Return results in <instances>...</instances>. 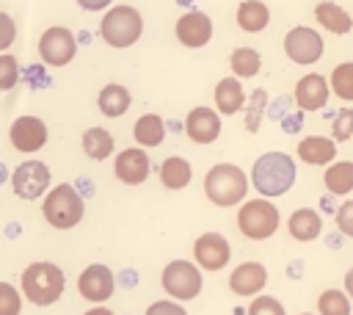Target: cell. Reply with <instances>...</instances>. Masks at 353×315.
Masks as SVG:
<instances>
[{
    "mask_svg": "<svg viewBox=\"0 0 353 315\" xmlns=\"http://www.w3.org/2000/svg\"><path fill=\"white\" fill-rule=\"evenodd\" d=\"M85 315H113V312H110L108 307H94V309H88Z\"/></svg>",
    "mask_w": 353,
    "mask_h": 315,
    "instance_id": "7bdbcfd3",
    "label": "cell"
},
{
    "mask_svg": "<svg viewBox=\"0 0 353 315\" xmlns=\"http://www.w3.org/2000/svg\"><path fill=\"white\" fill-rule=\"evenodd\" d=\"M190 177H193V169H190V163H188L185 158H179V155L165 158L163 166H160V182H163L168 191H182V188L190 182Z\"/></svg>",
    "mask_w": 353,
    "mask_h": 315,
    "instance_id": "484cf974",
    "label": "cell"
},
{
    "mask_svg": "<svg viewBox=\"0 0 353 315\" xmlns=\"http://www.w3.org/2000/svg\"><path fill=\"white\" fill-rule=\"evenodd\" d=\"M14 39H17V25L6 11H0V52H6L14 44Z\"/></svg>",
    "mask_w": 353,
    "mask_h": 315,
    "instance_id": "74e56055",
    "label": "cell"
},
{
    "mask_svg": "<svg viewBox=\"0 0 353 315\" xmlns=\"http://www.w3.org/2000/svg\"><path fill=\"white\" fill-rule=\"evenodd\" d=\"M179 3H182V6H188V3H190V0H179Z\"/></svg>",
    "mask_w": 353,
    "mask_h": 315,
    "instance_id": "ee69618b",
    "label": "cell"
},
{
    "mask_svg": "<svg viewBox=\"0 0 353 315\" xmlns=\"http://www.w3.org/2000/svg\"><path fill=\"white\" fill-rule=\"evenodd\" d=\"M149 169H152L149 155L141 146H127L124 152L116 155V163H113V171L124 185H141L149 177Z\"/></svg>",
    "mask_w": 353,
    "mask_h": 315,
    "instance_id": "e0dca14e",
    "label": "cell"
},
{
    "mask_svg": "<svg viewBox=\"0 0 353 315\" xmlns=\"http://www.w3.org/2000/svg\"><path fill=\"white\" fill-rule=\"evenodd\" d=\"M146 315H188V312L176 301H152L146 307Z\"/></svg>",
    "mask_w": 353,
    "mask_h": 315,
    "instance_id": "f35d334b",
    "label": "cell"
},
{
    "mask_svg": "<svg viewBox=\"0 0 353 315\" xmlns=\"http://www.w3.org/2000/svg\"><path fill=\"white\" fill-rule=\"evenodd\" d=\"M303 315H312V312H303Z\"/></svg>",
    "mask_w": 353,
    "mask_h": 315,
    "instance_id": "f6af8a7d",
    "label": "cell"
},
{
    "mask_svg": "<svg viewBox=\"0 0 353 315\" xmlns=\"http://www.w3.org/2000/svg\"><path fill=\"white\" fill-rule=\"evenodd\" d=\"M345 293L353 298V268H347V274H345Z\"/></svg>",
    "mask_w": 353,
    "mask_h": 315,
    "instance_id": "b9f144b4",
    "label": "cell"
},
{
    "mask_svg": "<svg viewBox=\"0 0 353 315\" xmlns=\"http://www.w3.org/2000/svg\"><path fill=\"white\" fill-rule=\"evenodd\" d=\"M19 309H22V298L17 287L8 282H0V315H19Z\"/></svg>",
    "mask_w": 353,
    "mask_h": 315,
    "instance_id": "836d02e7",
    "label": "cell"
},
{
    "mask_svg": "<svg viewBox=\"0 0 353 315\" xmlns=\"http://www.w3.org/2000/svg\"><path fill=\"white\" fill-rule=\"evenodd\" d=\"M336 229L347 238H353V199L342 202V207L336 210Z\"/></svg>",
    "mask_w": 353,
    "mask_h": 315,
    "instance_id": "8d00e7d4",
    "label": "cell"
},
{
    "mask_svg": "<svg viewBox=\"0 0 353 315\" xmlns=\"http://www.w3.org/2000/svg\"><path fill=\"white\" fill-rule=\"evenodd\" d=\"M298 169L287 152H265L251 166V182L259 196H281L295 185Z\"/></svg>",
    "mask_w": 353,
    "mask_h": 315,
    "instance_id": "6da1fadb",
    "label": "cell"
},
{
    "mask_svg": "<svg viewBox=\"0 0 353 315\" xmlns=\"http://www.w3.org/2000/svg\"><path fill=\"white\" fill-rule=\"evenodd\" d=\"M77 290H80V296L85 301H97V304L108 301L113 296V290H116V276H113V271L108 265L94 262L77 276Z\"/></svg>",
    "mask_w": 353,
    "mask_h": 315,
    "instance_id": "4fadbf2b",
    "label": "cell"
},
{
    "mask_svg": "<svg viewBox=\"0 0 353 315\" xmlns=\"http://www.w3.org/2000/svg\"><path fill=\"white\" fill-rule=\"evenodd\" d=\"M174 33H176V41H179V44H185V47H190V50H199V47H204V44L212 39V19H210L204 11L190 8V11H185V14L176 19Z\"/></svg>",
    "mask_w": 353,
    "mask_h": 315,
    "instance_id": "7c38bea8",
    "label": "cell"
},
{
    "mask_svg": "<svg viewBox=\"0 0 353 315\" xmlns=\"http://www.w3.org/2000/svg\"><path fill=\"white\" fill-rule=\"evenodd\" d=\"M113 0H77V6L83 11H108Z\"/></svg>",
    "mask_w": 353,
    "mask_h": 315,
    "instance_id": "60d3db41",
    "label": "cell"
},
{
    "mask_svg": "<svg viewBox=\"0 0 353 315\" xmlns=\"http://www.w3.org/2000/svg\"><path fill=\"white\" fill-rule=\"evenodd\" d=\"M301 124H303V111H301V108H298L295 113H290V116H284V119H281L284 133H298V130H301Z\"/></svg>",
    "mask_w": 353,
    "mask_h": 315,
    "instance_id": "ab89813d",
    "label": "cell"
},
{
    "mask_svg": "<svg viewBox=\"0 0 353 315\" xmlns=\"http://www.w3.org/2000/svg\"><path fill=\"white\" fill-rule=\"evenodd\" d=\"M328 83H331V91H334L339 99L353 102V61L334 66V72H331V80H328Z\"/></svg>",
    "mask_w": 353,
    "mask_h": 315,
    "instance_id": "4dcf8cb0",
    "label": "cell"
},
{
    "mask_svg": "<svg viewBox=\"0 0 353 315\" xmlns=\"http://www.w3.org/2000/svg\"><path fill=\"white\" fill-rule=\"evenodd\" d=\"M50 166L41 163V160H25L14 169L11 174V185H14V193L19 199H39L47 185H50Z\"/></svg>",
    "mask_w": 353,
    "mask_h": 315,
    "instance_id": "30bf717a",
    "label": "cell"
},
{
    "mask_svg": "<svg viewBox=\"0 0 353 315\" xmlns=\"http://www.w3.org/2000/svg\"><path fill=\"white\" fill-rule=\"evenodd\" d=\"M204 193L218 207H234L248 193V177L234 163H215L204 174Z\"/></svg>",
    "mask_w": 353,
    "mask_h": 315,
    "instance_id": "7a4b0ae2",
    "label": "cell"
},
{
    "mask_svg": "<svg viewBox=\"0 0 353 315\" xmlns=\"http://www.w3.org/2000/svg\"><path fill=\"white\" fill-rule=\"evenodd\" d=\"M160 282H163V290H165L171 298H176V301H190V298H196V296L201 293V285H204L199 265H196V262H188V260H174V262H168V265L163 268Z\"/></svg>",
    "mask_w": 353,
    "mask_h": 315,
    "instance_id": "52a82bcc",
    "label": "cell"
},
{
    "mask_svg": "<svg viewBox=\"0 0 353 315\" xmlns=\"http://www.w3.org/2000/svg\"><path fill=\"white\" fill-rule=\"evenodd\" d=\"M248 315H287L281 301L273 298V296H256L248 307Z\"/></svg>",
    "mask_w": 353,
    "mask_h": 315,
    "instance_id": "e575fe53",
    "label": "cell"
},
{
    "mask_svg": "<svg viewBox=\"0 0 353 315\" xmlns=\"http://www.w3.org/2000/svg\"><path fill=\"white\" fill-rule=\"evenodd\" d=\"M353 135V108H342L334 119V141H347Z\"/></svg>",
    "mask_w": 353,
    "mask_h": 315,
    "instance_id": "d590c367",
    "label": "cell"
},
{
    "mask_svg": "<svg viewBox=\"0 0 353 315\" xmlns=\"http://www.w3.org/2000/svg\"><path fill=\"white\" fill-rule=\"evenodd\" d=\"M19 83V61L8 52H0V91H11Z\"/></svg>",
    "mask_w": 353,
    "mask_h": 315,
    "instance_id": "d6a6232c",
    "label": "cell"
},
{
    "mask_svg": "<svg viewBox=\"0 0 353 315\" xmlns=\"http://www.w3.org/2000/svg\"><path fill=\"white\" fill-rule=\"evenodd\" d=\"M325 44H323V36L314 30V28H306V25H298L292 30H287L284 36V52L292 64L298 66H309V64H317L320 55H323Z\"/></svg>",
    "mask_w": 353,
    "mask_h": 315,
    "instance_id": "9c48e42d",
    "label": "cell"
},
{
    "mask_svg": "<svg viewBox=\"0 0 353 315\" xmlns=\"http://www.w3.org/2000/svg\"><path fill=\"white\" fill-rule=\"evenodd\" d=\"M234 17H237L240 30H245V33H259L270 25V8L262 0H243L237 6Z\"/></svg>",
    "mask_w": 353,
    "mask_h": 315,
    "instance_id": "603a6c76",
    "label": "cell"
},
{
    "mask_svg": "<svg viewBox=\"0 0 353 315\" xmlns=\"http://www.w3.org/2000/svg\"><path fill=\"white\" fill-rule=\"evenodd\" d=\"M245 105V94L240 86V77H221L215 86V108L223 116H232L237 111H243Z\"/></svg>",
    "mask_w": 353,
    "mask_h": 315,
    "instance_id": "44dd1931",
    "label": "cell"
},
{
    "mask_svg": "<svg viewBox=\"0 0 353 315\" xmlns=\"http://www.w3.org/2000/svg\"><path fill=\"white\" fill-rule=\"evenodd\" d=\"M130 102H132L130 91H127L124 86H119V83H108V86L97 94V108L102 111V116H110V119L124 116L127 108H130Z\"/></svg>",
    "mask_w": 353,
    "mask_h": 315,
    "instance_id": "cb8c5ba5",
    "label": "cell"
},
{
    "mask_svg": "<svg viewBox=\"0 0 353 315\" xmlns=\"http://www.w3.org/2000/svg\"><path fill=\"white\" fill-rule=\"evenodd\" d=\"M80 144H83V152H85L91 160H105V158H110V152H113V135H110L105 127H88V130L83 133Z\"/></svg>",
    "mask_w": 353,
    "mask_h": 315,
    "instance_id": "83f0119b",
    "label": "cell"
},
{
    "mask_svg": "<svg viewBox=\"0 0 353 315\" xmlns=\"http://www.w3.org/2000/svg\"><path fill=\"white\" fill-rule=\"evenodd\" d=\"M185 133L193 144H212L221 135V113L212 108H193L185 116Z\"/></svg>",
    "mask_w": 353,
    "mask_h": 315,
    "instance_id": "2e32d148",
    "label": "cell"
},
{
    "mask_svg": "<svg viewBox=\"0 0 353 315\" xmlns=\"http://www.w3.org/2000/svg\"><path fill=\"white\" fill-rule=\"evenodd\" d=\"M323 185L331 196H345L353 191V160L331 163L323 174Z\"/></svg>",
    "mask_w": 353,
    "mask_h": 315,
    "instance_id": "4316f807",
    "label": "cell"
},
{
    "mask_svg": "<svg viewBox=\"0 0 353 315\" xmlns=\"http://www.w3.org/2000/svg\"><path fill=\"white\" fill-rule=\"evenodd\" d=\"M132 135H135L138 146H160L163 138H165V122H163V116H157V113L138 116V122L132 127Z\"/></svg>",
    "mask_w": 353,
    "mask_h": 315,
    "instance_id": "d4e9b609",
    "label": "cell"
},
{
    "mask_svg": "<svg viewBox=\"0 0 353 315\" xmlns=\"http://www.w3.org/2000/svg\"><path fill=\"white\" fill-rule=\"evenodd\" d=\"M350 301L353 298L347 293H342L336 287H328L317 296V309H320V315H350V309H353Z\"/></svg>",
    "mask_w": 353,
    "mask_h": 315,
    "instance_id": "f546056e",
    "label": "cell"
},
{
    "mask_svg": "<svg viewBox=\"0 0 353 315\" xmlns=\"http://www.w3.org/2000/svg\"><path fill=\"white\" fill-rule=\"evenodd\" d=\"M141 33H143V17L132 6H124V3L110 6L99 19V36L108 47H116V50L132 47L141 39Z\"/></svg>",
    "mask_w": 353,
    "mask_h": 315,
    "instance_id": "277c9868",
    "label": "cell"
},
{
    "mask_svg": "<svg viewBox=\"0 0 353 315\" xmlns=\"http://www.w3.org/2000/svg\"><path fill=\"white\" fill-rule=\"evenodd\" d=\"M287 229H290V235L295 240L309 243V240L320 238V232H323V216L317 210H312V207H298V210H292V216L287 221Z\"/></svg>",
    "mask_w": 353,
    "mask_h": 315,
    "instance_id": "d6986e66",
    "label": "cell"
},
{
    "mask_svg": "<svg viewBox=\"0 0 353 315\" xmlns=\"http://www.w3.org/2000/svg\"><path fill=\"white\" fill-rule=\"evenodd\" d=\"M8 141L19 152H39L47 144V124L39 116H19L8 130Z\"/></svg>",
    "mask_w": 353,
    "mask_h": 315,
    "instance_id": "5bb4252c",
    "label": "cell"
},
{
    "mask_svg": "<svg viewBox=\"0 0 353 315\" xmlns=\"http://www.w3.org/2000/svg\"><path fill=\"white\" fill-rule=\"evenodd\" d=\"M77 55V36L69 28L52 25L39 36V58L47 66H66Z\"/></svg>",
    "mask_w": 353,
    "mask_h": 315,
    "instance_id": "ba28073f",
    "label": "cell"
},
{
    "mask_svg": "<svg viewBox=\"0 0 353 315\" xmlns=\"http://www.w3.org/2000/svg\"><path fill=\"white\" fill-rule=\"evenodd\" d=\"M328 94H331V83H328L323 75L309 72V75H303V77L295 83L292 99H295V105H298L301 111H320V108H325Z\"/></svg>",
    "mask_w": 353,
    "mask_h": 315,
    "instance_id": "9a60e30c",
    "label": "cell"
},
{
    "mask_svg": "<svg viewBox=\"0 0 353 315\" xmlns=\"http://www.w3.org/2000/svg\"><path fill=\"white\" fill-rule=\"evenodd\" d=\"M314 19H317L325 30H331V33H336V36H345V33H350V28H353V17H350L342 6H336V3H331V0H323V3L314 6Z\"/></svg>",
    "mask_w": 353,
    "mask_h": 315,
    "instance_id": "7402d4cb",
    "label": "cell"
},
{
    "mask_svg": "<svg viewBox=\"0 0 353 315\" xmlns=\"http://www.w3.org/2000/svg\"><path fill=\"white\" fill-rule=\"evenodd\" d=\"M265 285H268V271L262 262H240L229 276V287L234 296H254Z\"/></svg>",
    "mask_w": 353,
    "mask_h": 315,
    "instance_id": "ac0fdd59",
    "label": "cell"
},
{
    "mask_svg": "<svg viewBox=\"0 0 353 315\" xmlns=\"http://www.w3.org/2000/svg\"><path fill=\"white\" fill-rule=\"evenodd\" d=\"M265 111H268V94H265L262 88H256V91L248 97V105H245V130H248V133H256V130H259Z\"/></svg>",
    "mask_w": 353,
    "mask_h": 315,
    "instance_id": "1f68e13d",
    "label": "cell"
},
{
    "mask_svg": "<svg viewBox=\"0 0 353 315\" xmlns=\"http://www.w3.org/2000/svg\"><path fill=\"white\" fill-rule=\"evenodd\" d=\"M229 66H232L234 77H254L262 69V58L254 47H237L229 55Z\"/></svg>",
    "mask_w": 353,
    "mask_h": 315,
    "instance_id": "f1b7e54d",
    "label": "cell"
},
{
    "mask_svg": "<svg viewBox=\"0 0 353 315\" xmlns=\"http://www.w3.org/2000/svg\"><path fill=\"white\" fill-rule=\"evenodd\" d=\"M232 257V246L221 232H204L193 243V260L204 271H221Z\"/></svg>",
    "mask_w": 353,
    "mask_h": 315,
    "instance_id": "8fae6325",
    "label": "cell"
},
{
    "mask_svg": "<svg viewBox=\"0 0 353 315\" xmlns=\"http://www.w3.org/2000/svg\"><path fill=\"white\" fill-rule=\"evenodd\" d=\"M237 229L248 240H268L279 229V207L270 199H248L237 210Z\"/></svg>",
    "mask_w": 353,
    "mask_h": 315,
    "instance_id": "8992f818",
    "label": "cell"
},
{
    "mask_svg": "<svg viewBox=\"0 0 353 315\" xmlns=\"http://www.w3.org/2000/svg\"><path fill=\"white\" fill-rule=\"evenodd\" d=\"M298 158L309 166H325L336 158V141L325 135H309L298 144Z\"/></svg>",
    "mask_w": 353,
    "mask_h": 315,
    "instance_id": "ffe728a7",
    "label": "cell"
},
{
    "mask_svg": "<svg viewBox=\"0 0 353 315\" xmlns=\"http://www.w3.org/2000/svg\"><path fill=\"white\" fill-rule=\"evenodd\" d=\"M83 210H85L83 207V196L69 182L55 185L44 196V207H41L47 224L55 227V229H72V227H77L80 218H83Z\"/></svg>",
    "mask_w": 353,
    "mask_h": 315,
    "instance_id": "5b68a950",
    "label": "cell"
},
{
    "mask_svg": "<svg viewBox=\"0 0 353 315\" xmlns=\"http://www.w3.org/2000/svg\"><path fill=\"white\" fill-rule=\"evenodd\" d=\"M66 285L63 271L55 262H30L22 271V293L36 307H50L61 298Z\"/></svg>",
    "mask_w": 353,
    "mask_h": 315,
    "instance_id": "3957f363",
    "label": "cell"
}]
</instances>
